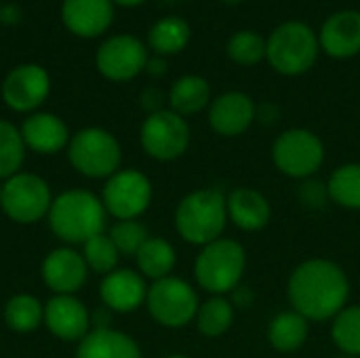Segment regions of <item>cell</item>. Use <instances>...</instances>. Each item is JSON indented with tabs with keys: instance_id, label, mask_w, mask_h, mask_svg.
<instances>
[{
	"instance_id": "cell-41",
	"label": "cell",
	"mask_w": 360,
	"mask_h": 358,
	"mask_svg": "<svg viewBox=\"0 0 360 358\" xmlns=\"http://www.w3.org/2000/svg\"><path fill=\"white\" fill-rule=\"evenodd\" d=\"M167 358H186V357H177V354H175V357H167Z\"/></svg>"
},
{
	"instance_id": "cell-13",
	"label": "cell",
	"mask_w": 360,
	"mask_h": 358,
	"mask_svg": "<svg viewBox=\"0 0 360 358\" xmlns=\"http://www.w3.org/2000/svg\"><path fill=\"white\" fill-rule=\"evenodd\" d=\"M51 91L49 72L36 63H23L11 70L2 82V99L15 112H34L44 103Z\"/></svg>"
},
{
	"instance_id": "cell-39",
	"label": "cell",
	"mask_w": 360,
	"mask_h": 358,
	"mask_svg": "<svg viewBox=\"0 0 360 358\" xmlns=\"http://www.w3.org/2000/svg\"><path fill=\"white\" fill-rule=\"evenodd\" d=\"M224 4H230V6H234V4H240L243 0H221Z\"/></svg>"
},
{
	"instance_id": "cell-7",
	"label": "cell",
	"mask_w": 360,
	"mask_h": 358,
	"mask_svg": "<svg viewBox=\"0 0 360 358\" xmlns=\"http://www.w3.org/2000/svg\"><path fill=\"white\" fill-rule=\"evenodd\" d=\"M53 194L49 184L34 173H17L2 184V211L21 226L36 224L49 215Z\"/></svg>"
},
{
	"instance_id": "cell-12",
	"label": "cell",
	"mask_w": 360,
	"mask_h": 358,
	"mask_svg": "<svg viewBox=\"0 0 360 358\" xmlns=\"http://www.w3.org/2000/svg\"><path fill=\"white\" fill-rule=\"evenodd\" d=\"M146 44L129 34L108 38L97 51V70L114 82H127L141 74L148 63Z\"/></svg>"
},
{
	"instance_id": "cell-34",
	"label": "cell",
	"mask_w": 360,
	"mask_h": 358,
	"mask_svg": "<svg viewBox=\"0 0 360 358\" xmlns=\"http://www.w3.org/2000/svg\"><path fill=\"white\" fill-rule=\"evenodd\" d=\"M108 236L112 238L118 253L127 255V257H135L137 251L143 247V243L150 238L146 226L139 224L137 219H124V222L114 224Z\"/></svg>"
},
{
	"instance_id": "cell-3",
	"label": "cell",
	"mask_w": 360,
	"mask_h": 358,
	"mask_svg": "<svg viewBox=\"0 0 360 358\" xmlns=\"http://www.w3.org/2000/svg\"><path fill=\"white\" fill-rule=\"evenodd\" d=\"M319 34L304 21L281 23L266 38V59L283 76L306 74L319 59Z\"/></svg>"
},
{
	"instance_id": "cell-23",
	"label": "cell",
	"mask_w": 360,
	"mask_h": 358,
	"mask_svg": "<svg viewBox=\"0 0 360 358\" xmlns=\"http://www.w3.org/2000/svg\"><path fill=\"white\" fill-rule=\"evenodd\" d=\"M211 101V84L196 74L177 78L169 91V106L179 116H192L202 112Z\"/></svg>"
},
{
	"instance_id": "cell-9",
	"label": "cell",
	"mask_w": 360,
	"mask_h": 358,
	"mask_svg": "<svg viewBox=\"0 0 360 358\" xmlns=\"http://www.w3.org/2000/svg\"><path fill=\"white\" fill-rule=\"evenodd\" d=\"M272 160L289 177L304 179L314 175L325 160L321 137L308 129H289L281 133L272 146Z\"/></svg>"
},
{
	"instance_id": "cell-1",
	"label": "cell",
	"mask_w": 360,
	"mask_h": 358,
	"mask_svg": "<svg viewBox=\"0 0 360 358\" xmlns=\"http://www.w3.org/2000/svg\"><path fill=\"white\" fill-rule=\"evenodd\" d=\"M289 302L308 321L338 317L350 295L346 272L329 260H308L289 279Z\"/></svg>"
},
{
	"instance_id": "cell-32",
	"label": "cell",
	"mask_w": 360,
	"mask_h": 358,
	"mask_svg": "<svg viewBox=\"0 0 360 358\" xmlns=\"http://www.w3.org/2000/svg\"><path fill=\"white\" fill-rule=\"evenodd\" d=\"M82 257H84V264L91 272L95 274H110L116 270V264H118V249L114 247L112 238L105 236V234H97L93 238H89L84 245H82Z\"/></svg>"
},
{
	"instance_id": "cell-31",
	"label": "cell",
	"mask_w": 360,
	"mask_h": 358,
	"mask_svg": "<svg viewBox=\"0 0 360 358\" xmlns=\"http://www.w3.org/2000/svg\"><path fill=\"white\" fill-rule=\"evenodd\" d=\"M226 53L236 65H257L266 59V38L251 30L234 32L226 44Z\"/></svg>"
},
{
	"instance_id": "cell-33",
	"label": "cell",
	"mask_w": 360,
	"mask_h": 358,
	"mask_svg": "<svg viewBox=\"0 0 360 358\" xmlns=\"http://www.w3.org/2000/svg\"><path fill=\"white\" fill-rule=\"evenodd\" d=\"M335 346L352 357H360V306L344 308L331 327Z\"/></svg>"
},
{
	"instance_id": "cell-27",
	"label": "cell",
	"mask_w": 360,
	"mask_h": 358,
	"mask_svg": "<svg viewBox=\"0 0 360 358\" xmlns=\"http://www.w3.org/2000/svg\"><path fill=\"white\" fill-rule=\"evenodd\" d=\"M308 319H304L300 312H283L276 319H272L268 329V340L272 348L281 352H293L304 346L308 340Z\"/></svg>"
},
{
	"instance_id": "cell-36",
	"label": "cell",
	"mask_w": 360,
	"mask_h": 358,
	"mask_svg": "<svg viewBox=\"0 0 360 358\" xmlns=\"http://www.w3.org/2000/svg\"><path fill=\"white\" fill-rule=\"evenodd\" d=\"M167 70H169V65H167V61H165L160 55L150 57L148 63H146V72H148L150 76H162V74H167Z\"/></svg>"
},
{
	"instance_id": "cell-17",
	"label": "cell",
	"mask_w": 360,
	"mask_h": 358,
	"mask_svg": "<svg viewBox=\"0 0 360 358\" xmlns=\"http://www.w3.org/2000/svg\"><path fill=\"white\" fill-rule=\"evenodd\" d=\"M257 116L255 101L243 91H228L219 95L209 108V122L215 133L236 137L245 133Z\"/></svg>"
},
{
	"instance_id": "cell-14",
	"label": "cell",
	"mask_w": 360,
	"mask_h": 358,
	"mask_svg": "<svg viewBox=\"0 0 360 358\" xmlns=\"http://www.w3.org/2000/svg\"><path fill=\"white\" fill-rule=\"evenodd\" d=\"M40 274L44 285L55 295H74L86 283L89 268L84 264L82 253L70 247H59L42 260Z\"/></svg>"
},
{
	"instance_id": "cell-5",
	"label": "cell",
	"mask_w": 360,
	"mask_h": 358,
	"mask_svg": "<svg viewBox=\"0 0 360 358\" xmlns=\"http://www.w3.org/2000/svg\"><path fill=\"white\" fill-rule=\"evenodd\" d=\"M247 266V253L240 243L217 238L202 247L196 257V283L215 295L228 293L238 287Z\"/></svg>"
},
{
	"instance_id": "cell-37",
	"label": "cell",
	"mask_w": 360,
	"mask_h": 358,
	"mask_svg": "<svg viewBox=\"0 0 360 358\" xmlns=\"http://www.w3.org/2000/svg\"><path fill=\"white\" fill-rule=\"evenodd\" d=\"M0 19H2V21H6V23H15V21L19 19V8H17V6H13V4L2 6V11H0Z\"/></svg>"
},
{
	"instance_id": "cell-20",
	"label": "cell",
	"mask_w": 360,
	"mask_h": 358,
	"mask_svg": "<svg viewBox=\"0 0 360 358\" xmlns=\"http://www.w3.org/2000/svg\"><path fill=\"white\" fill-rule=\"evenodd\" d=\"M19 131L25 148L36 154H57L72 139L68 124L51 112H36L27 116Z\"/></svg>"
},
{
	"instance_id": "cell-11",
	"label": "cell",
	"mask_w": 360,
	"mask_h": 358,
	"mask_svg": "<svg viewBox=\"0 0 360 358\" xmlns=\"http://www.w3.org/2000/svg\"><path fill=\"white\" fill-rule=\"evenodd\" d=\"M141 148L156 160H175L190 146V127L184 116L173 110H160L148 114L141 124Z\"/></svg>"
},
{
	"instance_id": "cell-26",
	"label": "cell",
	"mask_w": 360,
	"mask_h": 358,
	"mask_svg": "<svg viewBox=\"0 0 360 358\" xmlns=\"http://www.w3.org/2000/svg\"><path fill=\"white\" fill-rule=\"evenodd\" d=\"M4 323L15 333H32L44 325V304L30 293L13 295L4 304Z\"/></svg>"
},
{
	"instance_id": "cell-2",
	"label": "cell",
	"mask_w": 360,
	"mask_h": 358,
	"mask_svg": "<svg viewBox=\"0 0 360 358\" xmlns=\"http://www.w3.org/2000/svg\"><path fill=\"white\" fill-rule=\"evenodd\" d=\"M105 207L89 190H65L53 198L49 211L51 232L65 245H84L89 238L103 234Z\"/></svg>"
},
{
	"instance_id": "cell-16",
	"label": "cell",
	"mask_w": 360,
	"mask_h": 358,
	"mask_svg": "<svg viewBox=\"0 0 360 358\" xmlns=\"http://www.w3.org/2000/svg\"><path fill=\"white\" fill-rule=\"evenodd\" d=\"M321 49L333 59H350L360 53V13L354 8L335 11L319 32Z\"/></svg>"
},
{
	"instance_id": "cell-35",
	"label": "cell",
	"mask_w": 360,
	"mask_h": 358,
	"mask_svg": "<svg viewBox=\"0 0 360 358\" xmlns=\"http://www.w3.org/2000/svg\"><path fill=\"white\" fill-rule=\"evenodd\" d=\"M139 103H141V108H143L146 112L156 114V112L165 110V108H162V103H165V93H162L160 89L150 87V89H146V91L141 93Z\"/></svg>"
},
{
	"instance_id": "cell-6",
	"label": "cell",
	"mask_w": 360,
	"mask_h": 358,
	"mask_svg": "<svg viewBox=\"0 0 360 358\" xmlns=\"http://www.w3.org/2000/svg\"><path fill=\"white\" fill-rule=\"evenodd\" d=\"M70 165L84 177L108 179L120 171L122 150L118 139L99 127H89L78 131L68 143Z\"/></svg>"
},
{
	"instance_id": "cell-21",
	"label": "cell",
	"mask_w": 360,
	"mask_h": 358,
	"mask_svg": "<svg viewBox=\"0 0 360 358\" xmlns=\"http://www.w3.org/2000/svg\"><path fill=\"white\" fill-rule=\"evenodd\" d=\"M76 358H141L137 342L114 329H91L84 340L78 342Z\"/></svg>"
},
{
	"instance_id": "cell-42",
	"label": "cell",
	"mask_w": 360,
	"mask_h": 358,
	"mask_svg": "<svg viewBox=\"0 0 360 358\" xmlns=\"http://www.w3.org/2000/svg\"><path fill=\"white\" fill-rule=\"evenodd\" d=\"M167 2H177V0H167Z\"/></svg>"
},
{
	"instance_id": "cell-8",
	"label": "cell",
	"mask_w": 360,
	"mask_h": 358,
	"mask_svg": "<svg viewBox=\"0 0 360 358\" xmlns=\"http://www.w3.org/2000/svg\"><path fill=\"white\" fill-rule=\"evenodd\" d=\"M148 312L150 317L169 329H179L192 323L196 319V312L200 308L196 291L181 279L167 276L160 281H154V285L148 289Z\"/></svg>"
},
{
	"instance_id": "cell-30",
	"label": "cell",
	"mask_w": 360,
	"mask_h": 358,
	"mask_svg": "<svg viewBox=\"0 0 360 358\" xmlns=\"http://www.w3.org/2000/svg\"><path fill=\"white\" fill-rule=\"evenodd\" d=\"M234 323V310L232 304L224 298H213L205 302L196 312V325L198 331L207 338L224 335Z\"/></svg>"
},
{
	"instance_id": "cell-10",
	"label": "cell",
	"mask_w": 360,
	"mask_h": 358,
	"mask_svg": "<svg viewBox=\"0 0 360 358\" xmlns=\"http://www.w3.org/2000/svg\"><path fill=\"white\" fill-rule=\"evenodd\" d=\"M101 203L118 222L137 219L152 203V184L137 169L116 171L103 186Z\"/></svg>"
},
{
	"instance_id": "cell-24",
	"label": "cell",
	"mask_w": 360,
	"mask_h": 358,
	"mask_svg": "<svg viewBox=\"0 0 360 358\" xmlns=\"http://www.w3.org/2000/svg\"><path fill=\"white\" fill-rule=\"evenodd\" d=\"M192 38V27L181 17H162L158 19L148 34V44L156 55H175L181 53Z\"/></svg>"
},
{
	"instance_id": "cell-29",
	"label": "cell",
	"mask_w": 360,
	"mask_h": 358,
	"mask_svg": "<svg viewBox=\"0 0 360 358\" xmlns=\"http://www.w3.org/2000/svg\"><path fill=\"white\" fill-rule=\"evenodd\" d=\"M25 143L21 131L8 120H0V179H8L19 173L25 160Z\"/></svg>"
},
{
	"instance_id": "cell-18",
	"label": "cell",
	"mask_w": 360,
	"mask_h": 358,
	"mask_svg": "<svg viewBox=\"0 0 360 358\" xmlns=\"http://www.w3.org/2000/svg\"><path fill=\"white\" fill-rule=\"evenodd\" d=\"M99 295L108 310L127 314L137 310L148 300V285L139 272L120 268L103 276Z\"/></svg>"
},
{
	"instance_id": "cell-40",
	"label": "cell",
	"mask_w": 360,
	"mask_h": 358,
	"mask_svg": "<svg viewBox=\"0 0 360 358\" xmlns=\"http://www.w3.org/2000/svg\"><path fill=\"white\" fill-rule=\"evenodd\" d=\"M0 209H2V184H0Z\"/></svg>"
},
{
	"instance_id": "cell-22",
	"label": "cell",
	"mask_w": 360,
	"mask_h": 358,
	"mask_svg": "<svg viewBox=\"0 0 360 358\" xmlns=\"http://www.w3.org/2000/svg\"><path fill=\"white\" fill-rule=\"evenodd\" d=\"M270 203L253 188H238L228 196V217L247 232H257L270 222Z\"/></svg>"
},
{
	"instance_id": "cell-15",
	"label": "cell",
	"mask_w": 360,
	"mask_h": 358,
	"mask_svg": "<svg viewBox=\"0 0 360 358\" xmlns=\"http://www.w3.org/2000/svg\"><path fill=\"white\" fill-rule=\"evenodd\" d=\"M46 329L63 342H80L91 331V312L74 295H53L44 304Z\"/></svg>"
},
{
	"instance_id": "cell-4",
	"label": "cell",
	"mask_w": 360,
	"mask_h": 358,
	"mask_svg": "<svg viewBox=\"0 0 360 358\" xmlns=\"http://www.w3.org/2000/svg\"><path fill=\"white\" fill-rule=\"evenodd\" d=\"M228 200L219 190H196L188 194L175 211V228L186 243L209 245L226 228Z\"/></svg>"
},
{
	"instance_id": "cell-25",
	"label": "cell",
	"mask_w": 360,
	"mask_h": 358,
	"mask_svg": "<svg viewBox=\"0 0 360 358\" xmlns=\"http://www.w3.org/2000/svg\"><path fill=\"white\" fill-rule=\"evenodd\" d=\"M135 260H137V268H139L141 276L152 279V281H160V279L171 276V270L175 268L177 255H175V249L169 241L148 238L143 243V247L137 251Z\"/></svg>"
},
{
	"instance_id": "cell-43",
	"label": "cell",
	"mask_w": 360,
	"mask_h": 358,
	"mask_svg": "<svg viewBox=\"0 0 360 358\" xmlns=\"http://www.w3.org/2000/svg\"><path fill=\"white\" fill-rule=\"evenodd\" d=\"M0 11H2V6H0Z\"/></svg>"
},
{
	"instance_id": "cell-38",
	"label": "cell",
	"mask_w": 360,
	"mask_h": 358,
	"mask_svg": "<svg viewBox=\"0 0 360 358\" xmlns=\"http://www.w3.org/2000/svg\"><path fill=\"white\" fill-rule=\"evenodd\" d=\"M112 2L122 4V6H137V4H141V2H146V0H112Z\"/></svg>"
},
{
	"instance_id": "cell-19",
	"label": "cell",
	"mask_w": 360,
	"mask_h": 358,
	"mask_svg": "<svg viewBox=\"0 0 360 358\" xmlns=\"http://www.w3.org/2000/svg\"><path fill=\"white\" fill-rule=\"evenodd\" d=\"M61 19L70 32L82 38L103 34L114 19L112 0H63Z\"/></svg>"
},
{
	"instance_id": "cell-28",
	"label": "cell",
	"mask_w": 360,
	"mask_h": 358,
	"mask_svg": "<svg viewBox=\"0 0 360 358\" xmlns=\"http://www.w3.org/2000/svg\"><path fill=\"white\" fill-rule=\"evenodd\" d=\"M329 196L346 207V209H360V165H344L338 167L331 177H329V186H327Z\"/></svg>"
}]
</instances>
